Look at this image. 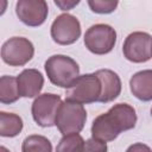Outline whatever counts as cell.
Wrapping results in <instances>:
<instances>
[{
  "instance_id": "cell-1",
  "label": "cell",
  "mask_w": 152,
  "mask_h": 152,
  "mask_svg": "<svg viewBox=\"0 0 152 152\" xmlns=\"http://www.w3.org/2000/svg\"><path fill=\"white\" fill-rule=\"evenodd\" d=\"M135 124V109L127 103H118L93 121L91 135L101 141H112L121 132L132 129Z\"/></svg>"
},
{
  "instance_id": "cell-2",
  "label": "cell",
  "mask_w": 152,
  "mask_h": 152,
  "mask_svg": "<svg viewBox=\"0 0 152 152\" xmlns=\"http://www.w3.org/2000/svg\"><path fill=\"white\" fill-rule=\"evenodd\" d=\"M45 71L52 84L66 89L80 76L78 64L65 55L51 56L45 62Z\"/></svg>"
},
{
  "instance_id": "cell-3",
  "label": "cell",
  "mask_w": 152,
  "mask_h": 152,
  "mask_svg": "<svg viewBox=\"0 0 152 152\" xmlns=\"http://www.w3.org/2000/svg\"><path fill=\"white\" fill-rule=\"evenodd\" d=\"M101 95V83L99 77L94 74H86L78 76L75 82L66 89L65 99L80 104L99 102Z\"/></svg>"
},
{
  "instance_id": "cell-4",
  "label": "cell",
  "mask_w": 152,
  "mask_h": 152,
  "mask_svg": "<svg viewBox=\"0 0 152 152\" xmlns=\"http://www.w3.org/2000/svg\"><path fill=\"white\" fill-rule=\"evenodd\" d=\"M86 120L87 112L83 104L65 100V102H62L58 109L56 126L63 135H69L80 133L84 127Z\"/></svg>"
},
{
  "instance_id": "cell-5",
  "label": "cell",
  "mask_w": 152,
  "mask_h": 152,
  "mask_svg": "<svg viewBox=\"0 0 152 152\" xmlns=\"http://www.w3.org/2000/svg\"><path fill=\"white\" fill-rule=\"evenodd\" d=\"M116 42L115 30L107 24H96L90 26L84 34L86 48L95 55H106L110 52Z\"/></svg>"
},
{
  "instance_id": "cell-6",
  "label": "cell",
  "mask_w": 152,
  "mask_h": 152,
  "mask_svg": "<svg viewBox=\"0 0 152 152\" xmlns=\"http://www.w3.org/2000/svg\"><path fill=\"white\" fill-rule=\"evenodd\" d=\"M33 44L24 37H12L2 44V61L11 66L25 65L33 57Z\"/></svg>"
},
{
  "instance_id": "cell-7",
  "label": "cell",
  "mask_w": 152,
  "mask_h": 152,
  "mask_svg": "<svg viewBox=\"0 0 152 152\" xmlns=\"http://www.w3.org/2000/svg\"><path fill=\"white\" fill-rule=\"evenodd\" d=\"M62 104V100L58 95L45 93L39 95L32 103L33 120L42 127H51L56 125V118L58 109Z\"/></svg>"
},
{
  "instance_id": "cell-8",
  "label": "cell",
  "mask_w": 152,
  "mask_h": 152,
  "mask_svg": "<svg viewBox=\"0 0 152 152\" xmlns=\"http://www.w3.org/2000/svg\"><path fill=\"white\" fill-rule=\"evenodd\" d=\"M124 56L133 63H144L152 57V37L146 32H133L127 36L122 46Z\"/></svg>"
},
{
  "instance_id": "cell-9",
  "label": "cell",
  "mask_w": 152,
  "mask_h": 152,
  "mask_svg": "<svg viewBox=\"0 0 152 152\" xmlns=\"http://www.w3.org/2000/svg\"><path fill=\"white\" fill-rule=\"evenodd\" d=\"M81 36V25L78 19L69 13L58 15L51 25V37L59 45H70Z\"/></svg>"
},
{
  "instance_id": "cell-10",
  "label": "cell",
  "mask_w": 152,
  "mask_h": 152,
  "mask_svg": "<svg viewBox=\"0 0 152 152\" xmlns=\"http://www.w3.org/2000/svg\"><path fill=\"white\" fill-rule=\"evenodd\" d=\"M48 4L44 0H19L15 5L18 18L27 26H39L48 17Z\"/></svg>"
},
{
  "instance_id": "cell-11",
  "label": "cell",
  "mask_w": 152,
  "mask_h": 152,
  "mask_svg": "<svg viewBox=\"0 0 152 152\" xmlns=\"http://www.w3.org/2000/svg\"><path fill=\"white\" fill-rule=\"evenodd\" d=\"M101 83V95L99 102L107 103L115 100L121 93V80L110 69H100L95 72Z\"/></svg>"
},
{
  "instance_id": "cell-12",
  "label": "cell",
  "mask_w": 152,
  "mask_h": 152,
  "mask_svg": "<svg viewBox=\"0 0 152 152\" xmlns=\"http://www.w3.org/2000/svg\"><path fill=\"white\" fill-rule=\"evenodd\" d=\"M20 96L34 97L37 96L44 84V77L40 71L36 69H25L17 77Z\"/></svg>"
},
{
  "instance_id": "cell-13",
  "label": "cell",
  "mask_w": 152,
  "mask_h": 152,
  "mask_svg": "<svg viewBox=\"0 0 152 152\" xmlns=\"http://www.w3.org/2000/svg\"><path fill=\"white\" fill-rule=\"evenodd\" d=\"M132 94L141 101L152 100V70H141L129 80Z\"/></svg>"
},
{
  "instance_id": "cell-14",
  "label": "cell",
  "mask_w": 152,
  "mask_h": 152,
  "mask_svg": "<svg viewBox=\"0 0 152 152\" xmlns=\"http://www.w3.org/2000/svg\"><path fill=\"white\" fill-rule=\"evenodd\" d=\"M23 129V120L13 113H0V135L12 138L18 135Z\"/></svg>"
},
{
  "instance_id": "cell-15",
  "label": "cell",
  "mask_w": 152,
  "mask_h": 152,
  "mask_svg": "<svg viewBox=\"0 0 152 152\" xmlns=\"http://www.w3.org/2000/svg\"><path fill=\"white\" fill-rule=\"evenodd\" d=\"M20 97L18 80L13 76H1L0 78V101L2 103H13Z\"/></svg>"
},
{
  "instance_id": "cell-16",
  "label": "cell",
  "mask_w": 152,
  "mask_h": 152,
  "mask_svg": "<svg viewBox=\"0 0 152 152\" xmlns=\"http://www.w3.org/2000/svg\"><path fill=\"white\" fill-rule=\"evenodd\" d=\"M21 152H52V145L48 138L32 134L24 139Z\"/></svg>"
},
{
  "instance_id": "cell-17",
  "label": "cell",
  "mask_w": 152,
  "mask_h": 152,
  "mask_svg": "<svg viewBox=\"0 0 152 152\" xmlns=\"http://www.w3.org/2000/svg\"><path fill=\"white\" fill-rule=\"evenodd\" d=\"M84 140L78 133L64 135L56 147V152H82Z\"/></svg>"
},
{
  "instance_id": "cell-18",
  "label": "cell",
  "mask_w": 152,
  "mask_h": 152,
  "mask_svg": "<svg viewBox=\"0 0 152 152\" xmlns=\"http://www.w3.org/2000/svg\"><path fill=\"white\" fill-rule=\"evenodd\" d=\"M119 2L116 0H89L88 1L90 10L99 14L112 13L116 8Z\"/></svg>"
},
{
  "instance_id": "cell-19",
  "label": "cell",
  "mask_w": 152,
  "mask_h": 152,
  "mask_svg": "<svg viewBox=\"0 0 152 152\" xmlns=\"http://www.w3.org/2000/svg\"><path fill=\"white\" fill-rule=\"evenodd\" d=\"M82 152H107V144L106 141L90 138L87 141H84Z\"/></svg>"
},
{
  "instance_id": "cell-20",
  "label": "cell",
  "mask_w": 152,
  "mask_h": 152,
  "mask_svg": "<svg viewBox=\"0 0 152 152\" xmlns=\"http://www.w3.org/2000/svg\"><path fill=\"white\" fill-rule=\"evenodd\" d=\"M126 152H152V150H151L147 145H145V144L137 142V144L131 145V146L126 150Z\"/></svg>"
},
{
  "instance_id": "cell-21",
  "label": "cell",
  "mask_w": 152,
  "mask_h": 152,
  "mask_svg": "<svg viewBox=\"0 0 152 152\" xmlns=\"http://www.w3.org/2000/svg\"><path fill=\"white\" fill-rule=\"evenodd\" d=\"M80 1L78 0H76V1H55V4L61 8V10H63V11H68V10H70V8H72L74 6H76L77 4H78Z\"/></svg>"
},
{
  "instance_id": "cell-22",
  "label": "cell",
  "mask_w": 152,
  "mask_h": 152,
  "mask_svg": "<svg viewBox=\"0 0 152 152\" xmlns=\"http://www.w3.org/2000/svg\"><path fill=\"white\" fill-rule=\"evenodd\" d=\"M0 151H1V152H10V151H8L6 147H4V146H1V147H0Z\"/></svg>"
},
{
  "instance_id": "cell-23",
  "label": "cell",
  "mask_w": 152,
  "mask_h": 152,
  "mask_svg": "<svg viewBox=\"0 0 152 152\" xmlns=\"http://www.w3.org/2000/svg\"><path fill=\"white\" fill-rule=\"evenodd\" d=\"M151 114H152V108H151Z\"/></svg>"
}]
</instances>
